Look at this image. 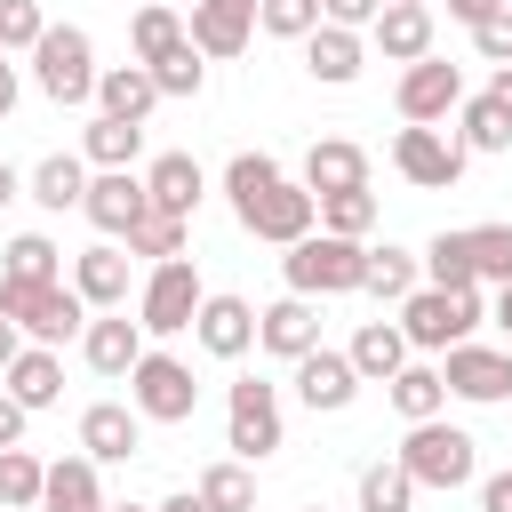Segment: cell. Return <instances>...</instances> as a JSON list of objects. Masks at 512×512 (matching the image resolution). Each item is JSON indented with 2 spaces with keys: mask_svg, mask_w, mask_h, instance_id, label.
<instances>
[{
  "mask_svg": "<svg viewBox=\"0 0 512 512\" xmlns=\"http://www.w3.org/2000/svg\"><path fill=\"white\" fill-rule=\"evenodd\" d=\"M280 272H288V288L296 296H360V272H368V240H344V232H304V240H288V256H280Z\"/></svg>",
  "mask_w": 512,
  "mask_h": 512,
  "instance_id": "1",
  "label": "cell"
},
{
  "mask_svg": "<svg viewBox=\"0 0 512 512\" xmlns=\"http://www.w3.org/2000/svg\"><path fill=\"white\" fill-rule=\"evenodd\" d=\"M480 320H488L480 288H432V280H416V288L400 296V336H408V352H448V344H464Z\"/></svg>",
  "mask_w": 512,
  "mask_h": 512,
  "instance_id": "2",
  "label": "cell"
},
{
  "mask_svg": "<svg viewBox=\"0 0 512 512\" xmlns=\"http://www.w3.org/2000/svg\"><path fill=\"white\" fill-rule=\"evenodd\" d=\"M400 464H408L416 488H472L480 480V440L464 424H448V416H424V424H408Z\"/></svg>",
  "mask_w": 512,
  "mask_h": 512,
  "instance_id": "3",
  "label": "cell"
},
{
  "mask_svg": "<svg viewBox=\"0 0 512 512\" xmlns=\"http://www.w3.org/2000/svg\"><path fill=\"white\" fill-rule=\"evenodd\" d=\"M0 312L24 328V344H72L88 328V304L72 280H0Z\"/></svg>",
  "mask_w": 512,
  "mask_h": 512,
  "instance_id": "4",
  "label": "cell"
},
{
  "mask_svg": "<svg viewBox=\"0 0 512 512\" xmlns=\"http://www.w3.org/2000/svg\"><path fill=\"white\" fill-rule=\"evenodd\" d=\"M96 40L80 32V24H48L40 40H32V80H40V96L48 104H96Z\"/></svg>",
  "mask_w": 512,
  "mask_h": 512,
  "instance_id": "5",
  "label": "cell"
},
{
  "mask_svg": "<svg viewBox=\"0 0 512 512\" xmlns=\"http://www.w3.org/2000/svg\"><path fill=\"white\" fill-rule=\"evenodd\" d=\"M128 408H136L144 424H192V408H200V376H192V360L144 344V360L128 368Z\"/></svg>",
  "mask_w": 512,
  "mask_h": 512,
  "instance_id": "6",
  "label": "cell"
},
{
  "mask_svg": "<svg viewBox=\"0 0 512 512\" xmlns=\"http://www.w3.org/2000/svg\"><path fill=\"white\" fill-rule=\"evenodd\" d=\"M280 440H288V416H280V384H264V376H240V384L224 392V448H232L240 464H264Z\"/></svg>",
  "mask_w": 512,
  "mask_h": 512,
  "instance_id": "7",
  "label": "cell"
},
{
  "mask_svg": "<svg viewBox=\"0 0 512 512\" xmlns=\"http://www.w3.org/2000/svg\"><path fill=\"white\" fill-rule=\"evenodd\" d=\"M200 264L192 256H168V264H152L144 272V288H136V320H144V336H184L192 328V312H200Z\"/></svg>",
  "mask_w": 512,
  "mask_h": 512,
  "instance_id": "8",
  "label": "cell"
},
{
  "mask_svg": "<svg viewBox=\"0 0 512 512\" xmlns=\"http://www.w3.org/2000/svg\"><path fill=\"white\" fill-rule=\"evenodd\" d=\"M440 384H448V400H472V408H496V400H512V352L504 344H448L440 352Z\"/></svg>",
  "mask_w": 512,
  "mask_h": 512,
  "instance_id": "9",
  "label": "cell"
},
{
  "mask_svg": "<svg viewBox=\"0 0 512 512\" xmlns=\"http://www.w3.org/2000/svg\"><path fill=\"white\" fill-rule=\"evenodd\" d=\"M464 160H472V152H464L448 128H416V120H408V128L392 136V168H400L416 192H448V184L464 176Z\"/></svg>",
  "mask_w": 512,
  "mask_h": 512,
  "instance_id": "10",
  "label": "cell"
},
{
  "mask_svg": "<svg viewBox=\"0 0 512 512\" xmlns=\"http://www.w3.org/2000/svg\"><path fill=\"white\" fill-rule=\"evenodd\" d=\"M320 224V200L296 184V176H280V184H264L248 208H240V232L248 240H272V248H288V240H304Z\"/></svg>",
  "mask_w": 512,
  "mask_h": 512,
  "instance_id": "11",
  "label": "cell"
},
{
  "mask_svg": "<svg viewBox=\"0 0 512 512\" xmlns=\"http://www.w3.org/2000/svg\"><path fill=\"white\" fill-rule=\"evenodd\" d=\"M392 104H400V120L432 128V120H448V112L464 104V72H456V64H440V56H416V64H400Z\"/></svg>",
  "mask_w": 512,
  "mask_h": 512,
  "instance_id": "12",
  "label": "cell"
},
{
  "mask_svg": "<svg viewBox=\"0 0 512 512\" xmlns=\"http://www.w3.org/2000/svg\"><path fill=\"white\" fill-rule=\"evenodd\" d=\"M152 208V192H144V176L136 168H96L88 176V192H80V216L104 232V240H128V224Z\"/></svg>",
  "mask_w": 512,
  "mask_h": 512,
  "instance_id": "13",
  "label": "cell"
},
{
  "mask_svg": "<svg viewBox=\"0 0 512 512\" xmlns=\"http://www.w3.org/2000/svg\"><path fill=\"white\" fill-rule=\"evenodd\" d=\"M192 344H200L208 360H240V352H256V304L232 296V288L200 296V312H192Z\"/></svg>",
  "mask_w": 512,
  "mask_h": 512,
  "instance_id": "14",
  "label": "cell"
},
{
  "mask_svg": "<svg viewBox=\"0 0 512 512\" xmlns=\"http://www.w3.org/2000/svg\"><path fill=\"white\" fill-rule=\"evenodd\" d=\"M72 288H80V304L88 312H120L128 304V280H136V256L120 248V240H96V248H80L72 256V272H64Z\"/></svg>",
  "mask_w": 512,
  "mask_h": 512,
  "instance_id": "15",
  "label": "cell"
},
{
  "mask_svg": "<svg viewBox=\"0 0 512 512\" xmlns=\"http://www.w3.org/2000/svg\"><path fill=\"white\" fill-rule=\"evenodd\" d=\"M184 40H192L200 56H216V64H232V56L256 40V0H192Z\"/></svg>",
  "mask_w": 512,
  "mask_h": 512,
  "instance_id": "16",
  "label": "cell"
},
{
  "mask_svg": "<svg viewBox=\"0 0 512 512\" xmlns=\"http://www.w3.org/2000/svg\"><path fill=\"white\" fill-rule=\"evenodd\" d=\"M144 320H128V304L120 312H88V328H80V360L96 368V376H128L136 360H144Z\"/></svg>",
  "mask_w": 512,
  "mask_h": 512,
  "instance_id": "17",
  "label": "cell"
},
{
  "mask_svg": "<svg viewBox=\"0 0 512 512\" xmlns=\"http://www.w3.org/2000/svg\"><path fill=\"white\" fill-rule=\"evenodd\" d=\"M288 368H296V400H304L312 416H336V408L360 400V368H352L344 352H328V344H312V352L288 360Z\"/></svg>",
  "mask_w": 512,
  "mask_h": 512,
  "instance_id": "18",
  "label": "cell"
},
{
  "mask_svg": "<svg viewBox=\"0 0 512 512\" xmlns=\"http://www.w3.org/2000/svg\"><path fill=\"white\" fill-rule=\"evenodd\" d=\"M144 192H152V208L160 216H200V200H208V168L192 160V152H152L144 160Z\"/></svg>",
  "mask_w": 512,
  "mask_h": 512,
  "instance_id": "19",
  "label": "cell"
},
{
  "mask_svg": "<svg viewBox=\"0 0 512 512\" xmlns=\"http://www.w3.org/2000/svg\"><path fill=\"white\" fill-rule=\"evenodd\" d=\"M312 344H320V304H312V296L288 288L280 304L256 312V352H272V360H304Z\"/></svg>",
  "mask_w": 512,
  "mask_h": 512,
  "instance_id": "20",
  "label": "cell"
},
{
  "mask_svg": "<svg viewBox=\"0 0 512 512\" xmlns=\"http://www.w3.org/2000/svg\"><path fill=\"white\" fill-rule=\"evenodd\" d=\"M360 64H368V32H352V24H312L304 32V72L320 88H352Z\"/></svg>",
  "mask_w": 512,
  "mask_h": 512,
  "instance_id": "21",
  "label": "cell"
},
{
  "mask_svg": "<svg viewBox=\"0 0 512 512\" xmlns=\"http://www.w3.org/2000/svg\"><path fill=\"white\" fill-rule=\"evenodd\" d=\"M144 448V416L128 408V400H96V408H80V456H96V464H128Z\"/></svg>",
  "mask_w": 512,
  "mask_h": 512,
  "instance_id": "22",
  "label": "cell"
},
{
  "mask_svg": "<svg viewBox=\"0 0 512 512\" xmlns=\"http://www.w3.org/2000/svg\"><path fill=\"white\" fill-rule=\"evenodd\" d=\"M368 40L384 48V64H416V56H432V8L424 0H384Z\"/></svg>",
  "mask_w": 512,
  "mask_h": 512,
  "instance_id": "23",
  "label": "cell"
},
{
  "mask_svg": "<svg viewBox=\"0 0 512 512\" xmlns=\"http://www.w3.org/2000/svg\"><path fill=\"white\" fill-rule=\"evenodd\" d=\"M312 200H328V192H360L368 184V152L352 144V136H320L312 152H304V176H296Z\"/></svg>",
  "mask_w": 512,
  "mask_h": 512,
  "instance_id": "24",
  "label": "cell"
},
{
  "mask_svg": "<svg viewBox=\"0 0 512 512\" xmlns=\"http://www.w3.org/2000/svg\"><path fill=\"white\" fill-rule=\"evenodd\" d=\"M0 392H8V400H24L32 416H40V408H56V400H64V360H56V344H24V352L0 368Z\"/></svg>",
  "mask_w": 512,
  "mask_h": 512,
  "instance_id": "25",
  "label": "cell"
},
{
  "mask_svg": "<svg viewBox=\"0 0 512 512\" xmlns=\"http://www.w3.org/2000/svg\"><path fill=\"white\" fill-rule=\"evenodd\" d=\"M104 464L96 456H56L48 464V480H40V504L32 512H104L112 496H104V480H96Z\"/></svg>",
  "mask_w": 512,
  "mask_h": 512,
  "instance_id": "26",
  "label": "cell"
},
{
  "mask_svg": "<svg viewBox=\"0 0 512 512\" xmlns=\"http://www.w3.org/2000/svg\"><path fill=\"white\" fill-rule=\"evenodd\" d=\"M344 360L360 368V384H392L416 352H408V336H400V320H360L352 328V344H344Z\"/></svg>",
  "mask_w": 512,
  "mask_h": 512,
  "instance_id": "27",
  "label": "cell"
},
{
  "mask_svg": "<svg viewBox=\"0 0 512 512\" xmlns=\"http://www.w3.org/2000/svg\"><path fill=\"white\" fill-rule=\"evenodd\" d=\"M152 104H160V88H152V72H144L136 56L96 72V112H112V120H152Z\"/></svg>",
  "mask_w": 512,
  "mask_h": 512,
  "instance_id": "28",
  "label": "cell"
},
{
  "mask_svg": "<svg viewBox=\"0 0 512 512\" xmlns=\"http://www.w3.org/2000/svg\"><path fill=\"white\" fill-rule=\"evenodd\" d=\"M80 160H88V168H136V160H144V120L88 112V128H80Z\"/></svg>",
  "mask_w": 512,
  "mask_h": 512,
  "instance_id": "29",
  "label": "cell"
},
{
  "mask_svg": "<svg viewBox=\"0 0 512 512\" xmlns=\"http://www.w3.org/2000/svg\"><path fill=\"white\" fill-rule=\"evenodd\" d=\"M80 192H88V160H80V152H48V160H32V176H24V200H40L48 216L80 208Z\"/></svg>",
  "mask_w": 512,
  "mask_h": 512,
  "instance_id": "30",
  "label": "cell"
},
{
  "mask_svg": "<svg viewBox=\"0 0 512 512\" xmlns=\"http://www.w3.org/2000/svg\"><path fill=\"white\" fill-rule=\"evenodd\" d=\"M392 408H400V424H424V416H440L448 408V384H440V360H408L392 384Z\"/></svg>",
  "mask_w": 512,
  "mask_h": 512,
  "instance_id": "31",
  "label": "cell"
},
{
  "mask_svg": "<svg viewBox=\"0 0 512 512\" xmlns=\"http://www.w3.org/2000/svg\"><path fill=\"white\" fill-rule=\"evenodd\" d=\"M168 48H184V16H176L168 0H144V8L128 16V56H136V64H160Z\"/></svg>",
  "mask_w": 512,
  "mask_h": 512,
  "instance_id": "32",
  "label": "cell"
},
{
  "mask_svg": "<svg viewBox=\"0 0 512 512\" xmlns=\"http://www.w3.org/2000/svg\"><path fill=\"white\" fill-rule=\"evenodd\" d=\"M424 280V256H408V248H368V272H360V296H376V304H400L408 288Z\"/></svg>",
  "mask_w": 512,
  "mask_h": 512,
  "instance_id": "33",
  "label": "cell"
},
{
  "mask_svg": "<svg viewBox=\"0 0 512 512\" xmlns=\"http://www.w3.org/2000/svg\"><path fill=\"white\" fill-rule=\"evenodd\" d=\"M456 144L464 152H512V112L496 96H464L456 104Z\"/></svg>",
  "mask_w": 512,
  "mask_h": 512,
  "instance_id": "34",
  "label": "cell"
},
{
  "mask_svg": "<svg viewBox=\"0 0 512 512\" xmlns=\"http://www.w3.org/2000/svg\"><path fill=\"white\" fill-rule=\"evenodd\" d=\"M360 512H416V480H408V464L400 456H376V464H360Z\"/></svg>",
  "mask_w": 512,
  "mask_h": 512,
  "instance_id": "35",
  "label": "cell"
},
{
  "mask_svg": "<svg viewBox=\"0 0 512 512\" xmlns=\"http://www.w3.org/2000/svg\"><path fill=\"white\" fill-rule=\"evenodd\" d=\"M0 280H64V248L48 232H16L0 248Z\"/></svg>",
  "mask_w": 512,
  "mask_h": 512,
  "instance_id": "36",
  "label": "cell"
},
{
  "mask_svg": "<svg viewBox=\"0 0 512 512\" xmlns=\"http://www.w3.org/2000/svg\"><path fill=\"white\" fill-rule=\"evenodd\" d=\"M192 488H200V504H208V512H256V472H248L240 456L208 464V472H200Z\"/></svg>",
  "mask_w": 512,
  "mask_h": 512,
  "instance_id": "37",
  "label": "cell"
},
{
  "mask_svg": "<svg viewBox=\"0 0 512 512\" xmlns=\"http://www.w3.org/2000/svg\"><path fill=\"white\" fill-rule=\"evenodd\" d=\"M128 256H144V264H168V256H184V216H160V208H144L136 224H128V240H120Z\"/></svg>",
  "mask_w": 512,
  "mask_h": 512,
  "instance_id": "38",
  "label": "cell"
},
{
  "mask_svg": "<svg viewBox=\"0 0 512 512\" xmlns=\"http://www.w3.org/2000/svg\"><path fill=\"white\" fill-rule=\"evenodd\" d=\"M40 480H48V464H40L24 440L0 448V504H8V512H32V504H40Z\"/></svg>",
  "mask_w": 512,
  "mask_h": 512,
  "instance_id": "39",
  "label": "cell"
},
{
  "mask_svg": "<svg viewBox=\"0 0 512 512\" xmlns=\"http://www.w3.org/2000/svg\"><path fill=\"white\" fill-rule=\"evenodd\" d=\"M280 176H288V168H280L272 152H232V160H224V200H232V216H240L264 184H280Z\"/></svg>",
  "mask_w": 512,
  "mask_h": 512,
  "instance_id": "40",
  "label": "cell"
},
{
  "mask_svg": "<svg viewBox=\"0 0 512 512\" xmlns=\"http://www.w3.org/2000/svg\"><path fill=\"white\" fill-rule=\"evenodd\" d=\"M464 256H472V280H504L512 272V224H464Z\"/></svg>",
  "mask_w": 512,
  "mask_h": 512,
  "instance_id": "41",
  "label": "cell"
},
{
  "mask_svg": "<svg viewBox=\"0 0 512 512\" xmlns=\"http://www.w3.org/2000/svg\"><path fill=\"white\" fill-rule=\"evenodd\" d=\"M320 232L368 240V232H376V192H368V184H360V192H328V200H320Z\"/></svg>",
  "mask_w": 512,
  "mask_h": 512,
  "instance_id": "42",
  "label": "cell"
},
{
  "mask_svg": "<svg viewBox=\"0 0 512 512\" xmlns=\"http://www.w3.org/2000/svg\"><path fill=\"white\" fill-rule=\"evenodd\" d=\"M144 72H152V88H160V96H200V88H208V64H200V48H192V40H184V48H168L160 64H144Z\"/></svg>",
  "mask_w": 512,
  "mask_h": 512,
  "instance_id": "43",
  "label": "cell"
},
{
  "mask_svg": "<svg viewBox=\"0 0 512 512\" xmlns=\"http://www.w3.org/2000/svg\"><path fill=\"white\" fill-rule=\"evenodd\" d=\"M424 280H432V288H480V280H472V256H464V232H432Z\"/></svg>",
  "mask_w": 512,
  "mask_h": 512,
  "instance_id": "44",
  "label": "cell"
},
{
  "mask_svg": "<svg viewBox=\"0 0 512 512\" xmlns=\"http://www.w3.org/2000/svg\"><path fill=\"white\" fill-rule=\"evenodd\" d=\"M320 24V0H256V32H272V40H304Z\"/></svg>",
  "mask_w": 512,
  "mask_h": 512,
  "instance_id": "45",
  "label": "cell"
},
{
  "mask_svg": "<svg viewBox=\"0 0 512 512\" xmlns=\"http://www.w3.org/2000/svg\"><path fill=\"white\" fill-rule=\"evenodd\" d=\"M40 32H48L40 0H0V48H8V56H16V48L32 56V40H40Z\"/></svg>",
  "mask_w": 512,
  "mask_h": 512,
  "instance_id": "46",
  "label": "cell"
},
{
  "mask_svg": "<svg viewBox=\"0 0 512 512\" xmlns=\"http://www.w3.org/2000/svg\"><path fill=\"white\" fill-rule=\"evenodd\" d=\"M472 48H480L488 64H512V0H504L496 16H480V24H472Z\"/></svg>",
  "mask_w": 512,
  "mask_h": 512,
  "instance_id": "47",
  "label": "cell"
},
{
  "mask_svg": "<svg viewBox=\"0 0 512 512\" xmlns=\"http://www.w3.org/2000/svg\"><path fill=\"white\" fill-rule=\"evenodd\" d=\"M376 8H384V0H320V24H352V32H368Z\"/></svg>",
  "mask_w": 512,
  "mask_h": 512,
  "instance_id": "48",
  "label": "cell"
},
{
  "mask_svg": "<svg viewBox=\"0 0 512 512\" xmlns=\"http://www.w3.org/2000/svg\"><path fill=\"white\" fill-rule=\"evenodd\" d=\"M24 416H32V408H24V400H8V392H0V448H16V440H24Z\"/></svg>",
  "mask_w": 512,
  "mask_h": 512,
  "instance_id": "49",
  "label": "cell"
},
{
  "mask_svg": "<svg viewBox=\"0 0 512 512\" xmlns=\"http://www.w3.org/2000/svg\"><path fill=\"white\" fill-rule=\"evenodd\" d=\"M480 512H512V472H488L480 480Z\"/></svg>",
  "mask_w": 512,
  "mask_h": 512,
  "instance_id": "50",
  "label": "cell"
},
{
  "mask_svg": "<svg viewBox=\"0 0 512 512\" xmlns=\"http://www.w3.org/2000/svg\"><path fill=\"white\" fill-rule=\"evenodd\" d=\"M496 8H504V0H448V16H456V24H480V16H496Z\"/></svg>",
  "mask_w": 512,
  "mask_h": 512,
  "instance_id": "51",
  "label": "cell"
},
{
  "mask_svg": "<svg viewBox=\"0 0 512 512\" xmlns=\"http://www.w3.org/2000/svg\"><path fill=\"white\" fill-rule=\"evenodd\" d=\"M152 512H208V504H200V488H176V496H160Z\"/></svg>",
  "mask_w": 512,
  "mask_h": 512,
  "instance_id": "52",
  "label": "cell"
},
{
  "mask_svg": "<svg viewBox=\"0 0 512 512\" xmlns=\"http://www.w3.org/2000/svg\"><path fill=\"white\" fill-rule=\"evenodd\" d=\"M16 200H24V168H8V160H0V208H16Z\"/></svg>",
  "mask_w": 512,
  "mask_h": 512,
  "instance_id": "53",
  "label": "cell"
},
{
  "mask_svg": "<svg viewBox=\"0 0 512 512\" xmlns=\"http://www.w3.org/2000/svg\"><path fill=\"white\" fill-rule=\"evenodd\" d=\"M16 352H24V328H16V320H8V312H0V368H8V360H16Z\"/></svg>",
  "mask_w": 512,
  "mask_h": 512,
  "instance_id": "54",
  "label": "cell"
},
{
  "mask_svg": "<svg viewBox=\"0 0 512 512\" xmlns=\"http://www.w3.org/2000/svg\"><path fill=\"white\" fill-rule=\"evenodd\" d=\"M488 320H496V328H504V336H512V272H504V280H496V312H488Z\"/></svg>",
  "mask_w": 512,
  "mask_h": 512,
  "instance_id": "55",
  "label": "cell"
},
{
  "mask_svg": "<svg viewBox=\"0 0 512 512\" xmlns=\"http://www.w3.org/2000/svg\"><path fill=\"white\" fill-rule=\"evenodd\" d=\"M8 112H16V64L0 56V120H8Z\"/></svg>",
  "mask_w": 512,
  "mask_h": 512,
  "instance_id": "56",
  "label": "cell"
},
{
  "mask_svg": "<svg viewBox=\"0 0 512 512\" xmlns=\"http://www.w3.org/2000/svg\"><path fill=\"white\" fill-rule=\"evenodd\" d=\"M488 96H496V104L512 112V64H496V80H488Z\"/></svg>",
  "mask_w": 512,
  "mask_h": 512,
  "instance_id": "57",
  "label": "cell"
},
{
  "mask_svg": "<svg viewBox=\"0 0 512 512\" xmlns=\"http://www.w3.org/2000/svg\"><path fill=\"white\" fill-rule=\"evenodd\" d=\"M104 512H152V504H104Z\"/></svg>",
  "mask_w": 512,
  "mask_h": 512,
  "instance_id": "58",
  "label": "cell"
},
{
  "mask_svg": "<svg viewBox=\"0 0 512 512\" xmlns=\"http://www.w3.org/2000/svg\"><path fill=\"white\" fill-rule=\"evenodd\" d=\"M304 512H328V504H304Z\"/></svg>",
  "mask_w": 512,
  "mask_h": 512,
  "instance_id": "59",
  "label": "cell"
},
{
  "mask_svg": "<svg viewBox=\"0 0 512 512\" xmlns=\"http://www.w3.org/2000/svg\"><path fill=\"white\" fill-rule=\"evenodd\" d=\"M0 56H8V48H0Z\"/></svg>",
  "mask_w": 512,
  "mask_h": 512,
  "instance_id": "60",
  "label": "cell"
},
{
  "mask_svg": "<svg viewBox=\"0 0 512 512\" xmlns=\"http://www.w3.org/2000/svg\"><path fill=\"white\" fill-rule=\"evenodd\" d=\"M424 8H432V0H424Z\"/></svg>",
  "mask_w": 512,
  "mask_h": 512,
  "instance_id": "61",
  "label": "cell"
},
{
  "mask_svg": "<svg viewBox=\"0 0 512 512\" xmlns=\"http://www.w3.org/2000/svg\"><path fill=\"white\" fill-rule=\"evenodd\" d=\"M0 512H8V504H0Z\"/></svg>",
  "mask_w": 512,
  "mask_h": 512,
  "instance_id": "62",
  "label": "cell"
}]
</instances>
